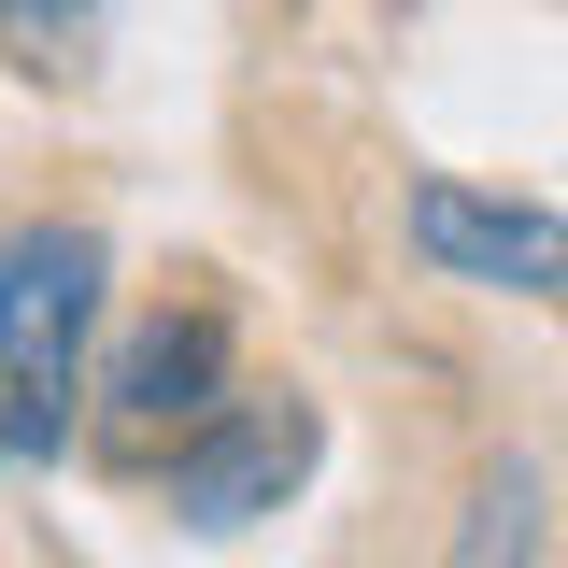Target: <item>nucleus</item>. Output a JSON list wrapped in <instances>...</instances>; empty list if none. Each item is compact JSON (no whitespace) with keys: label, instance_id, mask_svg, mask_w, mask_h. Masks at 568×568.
Instances as JSON below:
<instances>
[{"label":"nucleus","instance_id":"4","mask_svg":"<svg viewBox=\"0 0 568 568\" xmlns=\"http://www.w3.org/2000/svg\"><path fill=\"white\" fill-rule=\"evenodd\" d=\"M100 398H114V440L129 455H171V440H200L227 398H213V313H156L129 327V355L100 369Z\"/></svg>","mask_w":568,"mask_h":568},{"label":"nucleus","instance_id":"5","mask_svg":"<svg viewBox=\"0 0 568 568\" xmlns=\"http://www.w3.org/2000/svg\"><path fill=\"white\" fill-rule=\"evenodd\" d=\"M555 555V511H540V469H484L469 511H455V555L440 568H540Z\"/></svg>","mask_w":568,"mask_h":568},{"label":"nucleus","instance_id":"3","mask_svg":"<svg viewBox=\"0 0 568 568\" xmlns=\"http://www.w3.org/2000/svg\"><path fill=\"white\" fill-rule=\"evenodd\" d=\"M413 256L455 284H511V298H568V213L540 200H484V185H413Z\"/></svg>","mask_w":568,"mask_h":568},{"label":"nucleus","instance_id":"6","mask_svg":"<svg viewBox=\"0 0 568 568\" xmlns=\"http://www.w3.org/2000/svg\"><path fill=\"white\" fill-rule=\"evenodd\" d=\"M100 14H114V0H0V43H14L29 71H71L85 43H100Z\"/></svg>","mask_w":568,"mask_h":568},{"label":"nucleus","instance_id":"2","mask_svg":"<svg viewBox=\"0 0 568 568\" xmlns=\"http://www.w3.org/2000/svg\"><path fill=\"white\" fill-rule=\"evenodd\" d=\"M298 469H313V413H298V398H227L200 440H171V455H156L171 511L213 526V540H227V526H256V511H284Z\"/></svg>","mask_w":568,"mask_h":568},{"label":"nucleus","instance_id":"1","mask_svg":"<svg viewBox=\"0 0 568 568\" xmlns=\"http://www.w3.org/2000/svg\"><path fill=\"white\" fill-rule=\"evenodd\" d=\"M100 342V227H14L0 242V455L58 469Z\"/></svg>","mask_w":568,"mask_h":568}]
</instances>
